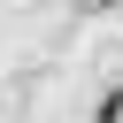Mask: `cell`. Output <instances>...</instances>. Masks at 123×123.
Here are the masks:
<instances>
[{
    "mask_svg": "<svg viewBox=\"0 0 123 123\" xmlns=\"http://www.w3.org/2000/svg\"><path fill=\"white\" fill-rule=\"evenodd\" d=\"M92 8H115V0H92Z\"/></svg>",
    "mask_w": 123,
    "mask_h": 123,
    "instance_id": "1",
    "label": "cell"
}]
</instances>
